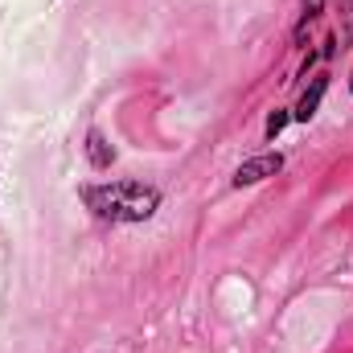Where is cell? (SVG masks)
<instances>
[{"label":"cell","mask_w":353,"mask_h":353,"mask_svg":"<svg viewBox=\"0 0 353 353\" xmlns=\"http://www.w3.org/2000/svg\"><path fill=\"white\" fill-rule=\"evenodd\" d=\"M316 62H321V54H316V50H308V58L300 62V70H296V79H312V66H316Z\"/></svg>","instance_id":"obj_8"},{"label":"cell","mask_w":353,"mask_h":353,"mask_svg":"<svg viewBox=\"0 0 353 353\" xmlns=\"http://www.w3.org/2000/svg\"><path fill=\"white\" fill-rule=\"evenodd\" d=\"M321 12H325V0H300V21H308V25H312Z\"/></svg>","instance_id":"obj_7"},{"label":"cell","mask_w":353,"mask_h":353,"mask_svg":"<svg viewBox=\"0 0 353 353\" xmlns=\"http://www.w3.org/2000/svg\"><path fill=\"white\" fill-rule=\"evenodd\" d=\"M316 54H321V62H333V58H337V37H325Z\"/></svg>","instance_id":"obj_9"},{"label":"cell","mask_w":353,"mask_h":353,"mask_svg":"<svg viewBox=\"0 0 353 353\" xmlns=\"http://www.w3.org/2000/svg\"><path fill=\"white\" fill-rule=\"evenodd\" d=\"M350 90H353V79H350Z\"/></svg>","instance_id":"obj_10"},{"label":"cell","mask_w":353,"mask_h":353,"mask_svg":"<svg viewBox=\"0 0 353 353\" xmlns=\"http://www.w3.org/2000/svg\"><path fill=\"white\" fill-rule=\"evenodd\" d=\"M325 90H329V74H312V83L304 87L300 103L292 107V119H296V123H308V119H316V111H321V99H325Z\"/></svg>","instance_id":"obj_3"},{"label":"cell","mask_w":353,"mask_h":353,"mask_svg":"<svg viewBox=\"0 0 353 353\" xmlns=\"http://www.w3.org/2000/svg\"><path fill=\"white\" fill-rule=\"evenodd\" d=\"M83 148H87V161H90L94 173H107V169L115 165V148H111V140H107L99 128H90L87 132V144H83Z\"/></svg>","instance_id":"obj_4"},{"label":"cell","mask_w":353,"mask_h":353,"mask_svg":"<svg viewBox=\"0 0 353 353\" xmlns=\"http://www.w3.org/2000/svg\"><path fill=\"white\" fill-rule=\"evenodd\" d=\"M288 123H292V111H288V107H275V111L267 115V123H263V136H267V144H275V140H279V132H283Z\"/></svg>","instance_id":"obj_5"},{"label":"cell","mask_w":353,"mask_h":353,"mask_svg":"<svg viewBox=\"0 0 353 353\" xmlns=\"http://www.w3.org/2000/svg\"><path fill=\"white\" fill-rule=\"evenodd\" d=\"M83 205L99 222H148L161 210V189L144 181H103V185H83L79 189Z\"/></svg>","instance_id":"obj_1"},{"label":"cell","mask_w":353,"mask_h":353,"mask_svg":"<svg viewBox=\"0 0 353 353\" xmlns=\"http://www.w3.org/2000/svg\"><path fill=\"white\" fill-rule=\"evenodd\" d=\"M279 169H283V157H279V152L251 157V161H243V165L234 169V189H251V185H259L267 176H275Z\"/></svg>","instance_id":"obj_2"},{"label":"cell","mask_w":353,"mask_h":353,"mask_svg":"<svg viewBox=\"0 0 353 353\" xmlns=\"http://www.w3.org/2000/svg\"><path fill=\"white\" fill-rule=\"evenodd\" d=\"M337 12H341V41L353 46V0H337Z\"/></svg>","instance_id":"obj_6"}]
</instances>
